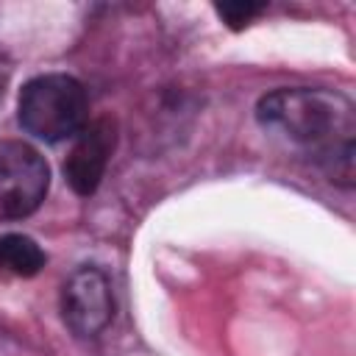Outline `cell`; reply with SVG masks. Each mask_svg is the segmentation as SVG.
I'll return each mask as SVG.
<instances>
[{"label":"cell","instance_id":"obj_6","mask_svg":"<svg viewBox=\"0 0 356 356\" xmlns=\"http://www.w3.org/2000/svg\"><path fill=\"white\" fill-rule=\"evenodd\" d=\"M47 264V253L25 234H3L0 236V273L17 278H33Z\"/></svg>","mask_w":356,"mask_h":356},{"label":"cell","instance_id":"obj_2","mask_svg":"<svg viewBox=\"0 0 356 356\" xmlns=\"http://www.w3.org/2000/svg\"><path fill=\"white\" fill-rule=\"evenodd\" d=\"M19 125L42 139L61 142L75 136L89 117L86 89L78 78L64 72H47L31 78L19 92Z\"/></svg>","mask_w":356,"mask_h":356},{"label":"cell","instance_id":"obj_5","mask_svg":"<svg viewBox=\"0 0 356 356\" xmlns=\"http://www.w3.org/2000/svg\"><path fill=\"white\" fill-rule=\"evenodd\" d=\"M114 142H117L114 122L106 117L92 120L78 131V139L64 161V175L75 195L86 197L100 186L108 159L114 153Z\"/></svg>","mask_w":356,"mask_h":356},{"label":"cell","instance_id":"obj_8","mask_svg":"<svg viewBox=\"0 0 356 356\" xmlns=\"http://www.w3.org/2000/svg\"><path fill=\"white\" fill-rule=\"evenodd\" d=\"M0 95H3V89H0Z\"/></svg>","mask_w":356,"mask_h":356},{"label":"cell","instance_id":"obj_1","mask_svg":"<svg viewBox=\"0 0 356 356\" xmlns=\"http://www.w3.org/2000/svg\"><path fill=\"white\" fill-rule=\"evenodd\" d=\"M256 120L264 131L284 136L314 159L331 181L342 186L353 184L356 117L345 95L309 86L273 89L256 103Z\"/></svg>","mask_w":356,"mask_h":356},{"label":"cell","instance_id":"obj_4","mask_svg":"<svg viewBox=\"0 0 356 356\" xmlns=\"http://www.w3.org/2000/svg\"><path fill=\"white\" fill-rule=\"evenodd\" d=\"M61 317L75 337H97L114 317L108 275L97 267H78L61 286Z\"/></svg>","mask_w":356,"mask_h":356},{"label":"cell","instance_id":"obj_7","mask_svg":"<svg viewBox=\"0 0 356 356\" xmlns=\"http://www.w3.org/2000/svg\"><path fill=\"white\" fill-rule=\"evenodd\" d=\"M214 8H217L220 19H222L228 28L239 31V28H245L248 22H253V19L264 11V3H217Z\"/></svg>","mask_w":356,"mask_h":356},{"label":"cell","instance_id":"obj_3","mask_svg":"<svg viewBox=\"0 0 356 356\" xmlns=\"http://www.w3.org/2000/svg\"><path fill=\"white\" fill-rule=\"evenodd\" d=\"M50 189V167L36 147L19 139H0V220L33 214Z\"/></svg>","mask_w":356,"mask_h":356}]
</instances>
